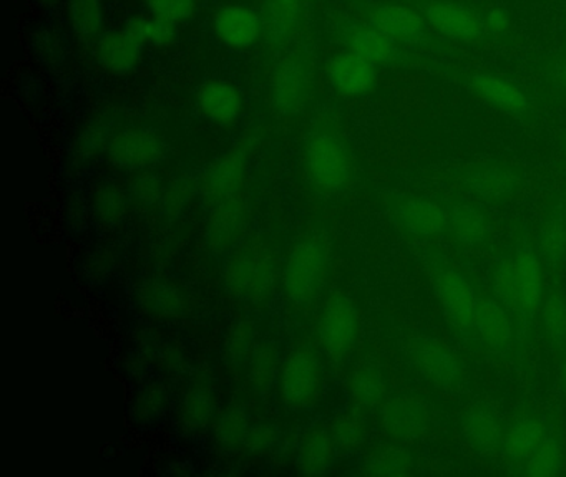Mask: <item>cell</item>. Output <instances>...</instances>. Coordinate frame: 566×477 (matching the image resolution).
<instances>
[{
    "mask_svg": "<svg viewBox=\"0 0 566 477\" xmlns=\"http://www.w3.org/2000/svg\"><path fill=\"white\" fill-rule=\"evenodd\" d=\"M515 264V311L513 321L516 328V341L523 344L543 300V262L528 235L516 239L512 247Z\"/></svg>",
    "mask_w": 566,
    "mask_h": 477,
    "instance_id": "obj_1",
    "label": "cell"
},
{
    "mask_svg": "<svg viewBox=\"0 0 566 477\" xmlns=\"http://www.w3.org/2000/svg\"><path fill=\"white\" fill-rule=\"evenodd\" d=\"M329 247L324 239L306 237L297 242L287 255L283 285L293 304L306 305L316 297L326 280Z\"/></svg>",
    "mask_w": 566,
    "mask_h": 477,
    "instance_id": "obj_2",
    "label": "cell"
},
{
    "mask_svg": "<svg viewBox=\"0 0 566 477\" xmlns=\"http://www.w3.org/2000/svg\"><path fill=\"white\" fill-rule=\"evenodd\" d=\"M276 272L271 252L263 244L243 245L234 252L224 271L228 290L241 301L266 300L273 292Z\"/></svg>",
    "mask_w": 566,
    "mask_h": 477,
    "instance_id": "obj_3",
    "label": "cell"
},
{
    "mask_svg": "<svg viewBox=\"0 0 566 477\" xmlns=\"http://www.w3.org/2000/svg\"><path fill=\"white\" fill-rule=\"evenodd\" d=\"M432 287L453 330L473 340V318L480 297L469 277L452 265H433Z\"/></svg>",
    "mask_w": 566,
    "mask_h": 477,
    "instance_id": "obj_4",
    "label": "cell"
},
{
    "mask_svg": "<svg viewBox=\"0 0 566 477\" xmlns=\"http://www.w3.org/2000/svg\"><path fill=\"white\" fill-rule=\"evenodd\" d=\"M433 32L462 45H475L489 36L485 13L457 0H413Z\"/></svg>",
    "mask_w": 566,
    "mask_h": 477,
    "instance_id": "obj_5",
    "label": "cell"
},
{
    "mask_svg": "<svg viewBox=\"0 0 566 477\" xmlns=\"http://www.w3.org/2000/svg\"><path fill=\"white\" fill-rule=\"evenodd\" d=\"M367 22L406 49H432L436 45L432 26L416 7L379 3L367 13Z\"/></svg>",
    "mask_w": 566,
    "mask_h": 477,
    "instance_id": "obj_6",
    "label": "cell"
},
{
    "mask_svg": "<svg viewBox=\"0 0 566 477\" xmlns=\"http://www.w3.org/2000/svg\"><path fill=\"white\" fill-rule=\"evenodd\" d=\"M317 335L324 351L334 360H343L353 351L359 337V311L353 298L336 294L324 304Z\"/></svg>",
    "mask_w": 566,
    "mask_h": 477,
    "instance_id": "obj_7",
    "label": "cell"
},
{
    "mask_svg": "<svg viewBox=\"0 0 566 477\" xmlns=\"http://www.w3.org/2000/svg\"><path fill=\"white\" fill-rule=\"evenodd\" d=\"M306 168L314 184L324 191H337L350 181L353 158L339 138L319 135L307 145Z\"/></svg>",
    "mask_w": 566,
    "mask_h": 477,
    "instance_id": "obj_8",
    "label": "cell"
},
{
    "mask_svg": "<svg viewBox=\"0 0 566 477\" xmlns=\"http://www.w3.org/2000/svg\"><path fill=\"white\" fill-rule=\"evenodd\" d=\"M321 388V364L307 348L291 351L280 371L281 400L290 410L301 411L316 401Z\"/></svg>",
    "mask_w": 566,
    "mask_h": 477,
    "instance_id": "obj_9",
    "label": "cell"
},
{
    "mask_svg": "<svg viewBox=\"0 0 566 477\" xmlns=\"http://www.w3.org/2000/svg\"><path fill=\"white\" fill-rule=\"evenodd\" d=\"M167 142L154 129L135 128L118 132L108 142V158L117 168L147 169L164 161Z\"/></svg>",
    "mask_w": 566,
    "mask_h": 477,
    "instance_id": "obj_10",
    "label": "cell"
},
{
    "mask_svg": "<svg viewBox=\"0 0 566 477\" xmlns=\"http://www.w3.org/2000/svg\"><path fill=\"white\" fill-rule=\"evenodd\" d=\"M473 340L495 354L512 351L516 340L515 321L512 314L496 298H480L473 318Z\"/></svg>",
    "mask_w": 566,
    "mask_h": 477,
    "instance_id": "obj_11",
    "label": "cell"
},
{
    "mask_svg": "<svg viewBox=\"0 0 566 477\" xmlns=\"http://www.w3.org/2000/svg\"><path fill=\"white\" fill-rule=\"evenodd\" d=\"M347 45H349L350 52L376 66L407 68L417 63V60L407 52L406 46L394 42L392 39L370 25L354 26L347 36Z\"/></svg>",
    "mask_w": 566,
    "mask_h": 477,
    "instance_id": "obj_12",
    "label": "cell"
},
{
    "mask_svg": "<svg viewBox=\"0 0 566 477\" xmlns=\"http://www.w3.org/2000/svg\"><path fill=\"white\" fill-rule=\"evenodd\" d=\"M310 78V66L301 56H286L277 63L271 85V99L277 113L293 115L304 105Z\"/></svg>",
    "mask_w": 566,
    "mask_h": 477,
    "instance_id": "obj_13",
    "label": "cell"
},
{
    "mask_svg": "<svg viewBox=\"0 0 566 477\" xmlns=\"http://www.w3.org/2000/svg\"><path fill=\"white\" fill-rule=\"evenodd\" d=\"M392 221L412 237L432 239L447 232V211L432 199H399L392 205Z\"/></svg>",
    "mask_w": 566,
    "mask_h": 477,
    "instance_id": "obj_14",
    "label": "cell"
},
{
    "mask_svg": "<svg viewBox=\"0 0 566 477\" xmlns=\"http://www.w3.org/2000/svg\"><path fill=\"white\" fill-rule=\"evenodd\" d=\"M463 188L485 202H502L512 198L520 186L522 174L509 165H476L462 176Z\"/></svg>",
    "mask_w": 566,
    "mask_h": 477,
    "instance_id": "obj_15",
    "label": "cell"
},
{
    "mask_svg": "<svg viewBox=\"0 0 566 477\" xmlns=\"http://www.w3.org/2000/svg\"><path fill=\"white\" fill-rule=\"evenodd\" d=\"M467 83L469 88L492 108L516 118L528 115V96L512 80L492 72H473L467 76Z\"/></svg>",
    "mask_w": 566,
    "mask_h": 477,
    "instance_id": "obj_16",
    "label": "cell"
},
{
    "mask_svg": "<svg viewBox=\"0 0 566 477\" xmlns=\"http://www.w3.org/2000/svg\"><path fill=\"white\" fill-rule=\"evenodd\" d=\"M327 80L343 96L367 95L377 83V66L354 52H340L327 63Z\"/></svg>",
    "mask_w": 566,
    "mask_h": 477,
    "instance_id": "obj_17",
    "label": "cell"
},
{
    "mask_svg": "<svg viewBox=\"0 0 566 477\" xmlns=\"http://www.w3.org/2000/svg\"><path fill=\"white\" fill-rule=\"evenodd\" d=\"M413 360L420 373L440 388H453L462 381L463 364L450 348L433 338H422L413 347Z\"/></svg>",
    "mask_w": 566,
    "mask_h": 477,
    "instance_id": "obj_18",
    "label": "cell"
},
{
    "mask_svg": "<svg viewBox=\"0 0 566 477\" xmlns=\"http://www.w3.org/2000/svg\"><path fill=\"white\" fill-rule=\"evenodd\" d=\"M247 205L238 198L214 205L207 224L208 247L214 254H224L237 247L247 225Z\"/></svg>",
    "mask_w": 566,
    "mask_h": 477,
    "instance_id": "obj_19",
    "label": "cell"
},
{
    "mask_svg": "<svg viewBox=\"0 0 566 477\" xmlns=\"http://www.w3.org/2000/svg\"><path fill=\"white\" fill-rule=\"evenodd\" d=\"M247 174V156L243 151H231L218 158L205 174L201 192L210 204L217 205L237 198Z\"/></svg>",
    "mask_w": 566,
    "mask_h": 477,
    "instance_id": "obj_20",
    "label": "cell"
},
{
    "mask_svg": "<svg viewBox=\"0 0 566 477\" xmlns=\"http://www.w3.org/2000/svg\"><path fill=\"white\" fill-rule=\"evenodd\" d=\"M463 434L475 453L493 456L503 451L505 431L499 416L485 404H472L462 417Z\"/></svg>",
    "mask_w": 566,
    "mask_h": 477,
    "instance_id": "obj_21",
    "label": "cell"
},
{
    "mask_svg": "<svg viewBox=\"0 0 566 477\" xmlns=\"http://www.w3.org/2000/svg\"><path fill=\"white\" fill-rule=\"evenodd\" d=\"M214 32L223 45L234 50L253 45L261 33V20L253 10L243 6H227L214 15Z\"/></svg>",
    "mask_w": 566,
    "mask_h": 477,
    "instance_id": "obj_22",
    "label": "cell"
},
{
    "mask_svg": "<svg viewBox=\"0 0 566 477\" xmlns=\"http://www.w3.org/2000/svg\"><path fill=\"white\" fill-rule=\"evenodd\" d=\"M429 421L426 404L413 398H396L382 411L384 430L396 441L416 439L427 430Z\"/></svg>",
    "mask_w": 566,
    "mask_h": 477,
    "instance_id": "obj_23",
    "label": "cell"
},
{
    "mask_svg": "<svg viewBox=\"0 0 566 477\" xmlns=\"http://www.w3.org/2000/svg\"><path fill=\"white\" fill-rule=\"evenodd\" d=\"M197 106L201 115L217 125L237 121L243 109V98L231 83L211 80L197 92Z\"/></svg>",
    "mask_w": 566,
    "mask_h": 477,
    "instance_id": "obj_24",
    "label": "cell"
},
{
    "mask_svg": "<svg viewBox=\"0 0 566 477\" xmlns=\"http://www.w3.org/2000/svg\"><path fill=\"white\" fill-rule=\"evenodd\" d=\"M97 59L112 75H128L140 63L142 45L125 30H108L98 36Z\"/></svg>",
    "mask_w": 566,
    "mask_h": 477,
    "instance_id": "obj_25",
    "label": "cell"
},
{
    "mask_svg": "<svg viewBox=\"0 0 566 477\" xmlns=\"http://www.w3.org/2000/svg\"><path fill=\"white\" fill-rule=\"evenodd\" d=\"M548 436L545 424L536 416H522L510 426L503 441V453L512 466L523 467Z\"/></svg>",
    "mask_w": 566,
    "mask_h": 477,
    "instance_id": "obj_26",
    "label": "cell"
},
{
    "mask_svg": "<svg viewBox=\"0 0 566 477\" xmlns=\"http://www.w3.org/2000/svg\"><path fill=\"white\" fill-rule=\"evenodd\" d=\"M447 231L459 244L475 247L489 239L492 224L482 209L470 202H455L447 211Z\"/></svg>",
    "mask_w": 566,
    "mask_h": 477,
    "instance_id": "obj_27",
    "label": "cell"
},
{
    "mask_svg": "<svg viewBox=\"0 0 566 477\" xmlns=\"http://www.w3.org/2000/svg\"><path fill=\"white\" fill-rule=\"evenodd\" d=\"M336 457V443L326 430H311L304 434L297 447V469L306 476L324 474L333 466Z\"/></svg>",
    "mask_w": 566,
    "mask_h": 477,
    "instance_id": "obj_28",
    "label": "cell"
},
{
    "mask_svg": "<svg viewBox=\"0 0 566 477\" xmlns=\"http://www.w3.org/2000/svg\"><path fill=\"white\" fill-rule=\"evenodd\" d=\"M387 390L386 370L380 361L369 358L354 371L350 394L360 406L373 407L382 401Z\"/></svg>",
    "mask_w": 566,
    "mask_h": 477,
    "instance_id": "obj_29",
    "label": "cell"
},
{
    "mask_svg": "<svg viewBox=\"0 0 566 477\" xmlns=\"http://www.w3.org/2000/svg\"><path fill=\"white\" fill-rule=\"evenodd\" d=\"M301 0H268L264 6V29L274 45L287 42L296 30Z\"/></svg>",
    "mask_w": 566,
    "mask_h": 477,
    "instance_id": "obj_30",
    "label": "cell"
},
{
    "mask_svg": "<svg viewBox=\"0 0 566 477\" xmlns=\"http://www.w3.org/2000/svg\"><path fill=\"white\" fill-rule=\"evenodd\" d=\"M536 252L543 264L558 267L566 258V219L562 212H553L539 229Z\"/></svg>",
    "mask_w": 566,
    "mask_h": 477,
    "instance_id": "obj_31",
    "label": "cell"
},
{
    "mask_svg": "<svg viewBox=\"0 0 566 477\" xmlns=\"http://www.w3.org/2000/svg\"><path fill=\"white\" fill-rule=\"evenodd\" d=\"M140 301L157 317H175L184 308V295L175 285L164 280L148 282L140 290Z\"/></svg>",
    "mask_w": 566,
    "mask_h": 477,
    "instance_id": "obj_32",
    "label": "cell"
},
{
    "mask_svg": "<svg viewBox=\"0 0 566 477\" xmlns=\"http://www.w3.org/2000/svg\"><path fill=\"white\" fill-rule=\"evenodd\" d=\"M124 30L142 46H167L177 40L175 23L158 17H134Z\"/></svg>",
    "mask_w": 566,
    "mask_h": 477,
    "instance_id": "obj_33",
    "label": "cell"
},
{
    "mask_svg": "<svg viewBox=\"0 0 566 477\" xmlns=\"http://www.w3.org/2000/svg\"><path fill=\"white\" fill-rule=\"evenodd\" d=\"M539 327L549 347L556 350L566 348V300L553 294L543 300L538 311Z\"/></svg>",
    "mask_w": 566,
    "mask_h": 477,
    "instance_id": "obj_34",
    "label": "cell"
},
{
    "mask_svg": "<svg viewBox=\"0 0 566 477\" xmlns=\"http://www.w3.org/2000/svg\"><path fill=\"white\" fill-rule=\"evenodd\" d=\"M280 374V350L273 341L258 344L250 360V383L256 391L270 390Z\"/></svg>",
    "mask_w": 566,
    "mask_h": 477,
    "instance_id": "obj_35",
    "label": "cell"
},
{
    "mask_svg": "<svg viewBox=\"0 0 566 477\" xmlns=\"http://www.w3.org/2000/svg\"><path fill=\"white\" fill-rule=\"evenodd\" d=\"M69 19L78 39H94L104 26V3L102 0H69Z\"/></svg>",
    "mask_w": 566,
    "mask_h": 477,
    "instance_id": "obj_36",
    "label": "cell"
},
{
    "mask_svg": "<svg viewBox=\"0 0 566 477\" xmlns=\"http://www.w3.org/2000/svg\"><path fill=\"white\" fill-rule=\"evenodd\" d=\"M563 467H565V453H563L562 443L548 434L542 446L522 467V473L530 477H552L558 476Z\"/></svg>",
    "mask_w": 566,
    "mask_h": 477,
    "instance_id": "obj_37",
    "label": "cell"
},
{
    "mask_svg": "<svg viewBox=\"0 0 566 477\" xmlns=\"http://www.w3.org/2000/svg\"><path fill=\"white\" fill-rule=\"evenodd\" d=\"M214 410V400L207 388H193L188 391L181 403V424L188 431L201 430L210 421Z\"/></svg>",
    "mask_w": 566,
    "mask_h": 477,
    "instance_id": "obj_38",
    "label": "cell"
},
{
    "mask_svg": "<svg viewBox=\"0 0 566 477\" xmlns=\"http://www.w3.org/2000/svg\"><path fill=\"white\" fill-rule=\"evenodd\" d=\"M256 347V333H254V325L251 321L238 320L228 331L224 350H227L230 363L237 364V367L250 363Z\"/></svg>",
    "mask_w": 566,
    "mask_h": 477,
    "instance_id": "obj_39",
    "label": "cell"
},
{
    "mask_svg": "<svg viewBox=\"0 0 566 477\" xmlns=\"http://www.w3.org/2000/svg\"><path fill=\"white\" fill-rule=\"evenodd\" d=\"M416 459L402 447H390L377 454L369 464V473L374 476H407L413 473Z\"/></svg>",
    "mask_w": 566,
    "mask_h": 477,
    "instance_id": "obj_40",
    "label": "cell"
},
{
    "mask_svg": "<svg viewBox=\"0 0 566 477\" xmlns=\"http://www.w3.org/2000/svg\"><path fill=\"white\" fill-rule=\"evenodd\" d=\"M250 431V417L243 407H231L217 423V439L223 446H237L244 443Z\"/></svg>",
    "mask_w": 566,
    "mask_h": 477,
    "instance_id": "obj_41",
    "label": "cell"
},
{
    "mask_svg": "<svg viewBox=\"0 0 566 477\" xmlns=\"http://www.w3.org/2000/svg\"><path fill=\"white\" fill-rule=\"evenodd\" d=\"M145 2L154 17L174 23L191 19L197 10L195 0H145Z\"/></svg>",
    "mask_w": 566,
    "mask_h": 477,
    "instance_id": "obj_42",
    "label": "cell"
},
{
    "mask_svg": "<svg viewBox=\"0 0 566 477\" xmlns=\"http://www.w3.org/2000/svg\"><path fill=\"white\" fill-rule=\"evenodd\" d=\"M331 436H333L336 446L343 447V449H350L363 437V426H360L357 417L344 414V416H339L334 421L333 427H331Z\"/></svg>",
    "mask_w": 566,
    "mask_h": 477,
    "instance_id": "obj_43",
    "label": "cell"
},
{
    "mask_svg": "<svg viewBox=\"0 0 566 477\" xmlns=\"http://www.w3.org/2000/svg\"><path fill=\"white\" fill-rule=\"evenodd\" d=\"M191 195H193V184L188 179H178L171 182L170 188L165 189L160 202L168 214H180Z\"/></svg>",
    "mask_w": 566,
    "mask_h": 477,
    "instance_id": "obj_44",
    "label": "cell"
},
{
    "mask_svg": "<svg viewBox=\"0 0 566 477\" xmlns=\"http://www.w3.org/2000/svg\"><path fill=\"white\" fill-rule=\"evenodd\" d=\"M167 406V394L164 388L150 386L138 398L137 413L144 421L160 416Z\"/></svg>",
    "mask_w": 566,
    "mask_h": 477,
    "instance_id": "obj_45",
    "label": "cell"
},
{
    "mask_svg": "<svg viewBox=\"0 0 566 477\" xmlns=\"http://www.w3.org/2000/svg\"><path fill=\"white\" fill-rule=\"evenodd\" d=\"M125 198L122 191L115 188H105L104 191L98 194L97 209L98 214L104 221L112 222L117 221L124 212Z\"/></svg>",
    "mask_w": 566,
    "mask_h": 477,
    "instance_id": "obj_46",
    "label": "cell"
},
{
    "mask_svg": "<svg viewBox=\"0 0 566 477\" xmlns=\"http://www.w3.org/2000/svg\"><path fill=\"white\" fill-rule=\"evenodd\" d=\"M277 433L273 426L268 424H258V426L250 427L248 431L247 439H244V446L251 453H264V451L271 449L273 444L276 443Z\"/></svg>",
    "mask_w": 566,
    "mask_h": 477,
    "instance_id": "obj_47",
    "label": "cell"
},
{
    "mask_svg": "<svg viewBox=\"0 0 566 477\" xmlns=\"http://www.w3.org/2000/svg\"><path fill=\"white\" fill-rule=\"evenodd\" d=\"M134 191L137 198L145 202V204L160 202L161 195H164L160 179L151 174V172H144V174L138 176L137 181H135Z\"/></svg>",
    "mask_w": 566,
    "mask_h": 477,
    "instance_id": "obj_48",
    "label": "cell"
},
{
    "mask_svg": "<svg viewBox=\"0 0 566 477\" xmlns=\"http://www.w3.org/2000/svg\"><path fill=\"white\" fill-rule=\"evenodd\" d=\"M104 129L97 128V126H92L91 129H87L82 135L81 141H78V156L91 158V156L97 155L104 148Z\"/></svg>",
    "mask_w": 566,
    "mask_h": 477,
    "instance_id": "obj_49",
    "label": "cell"
},
{
    "mask_svg": "<svg viewBox=\"0 0 566 477\" xmlns=\"http://www.w3.org/2000/svg\"><path fill=\"white\" fill-rule=\"evenodd\" d=\"M485 25L489 36H503L510 30V17L503 9H490L485 13Z\"/></svg>",
    "mask_w": 566,
    "mask_h": 477,
    "instance_id": "obj_50",
    "label": "cell"
},
{
    "mask_svg": "<svg viewBox=\"0 0 566 477\" xmlns=\"http://www.w3.org/2000/svg\"><path fill=\"white\" fill-rule=\"evenodd\" d=\"M546 82L549 83L553 89L566 96V56L555 60L546 68Z\"/></svg>",
    "mask_w": 566,
    "mask_h": 477,
    "instance_id": "obj_51",
    "label": "cell"
},
{
    "mask_svg": "<svg viewBox=\"0 0 566 477\" xmlns=\"http://www.w3.org/2000/svg\"><path fill=\"white\" fill-rule=\"evenodd\" d=\"M562 384H563V391H565V398H566V354L565 358H563L562 361Z\"/></svg>",
    "mask_w": 566,
    "mask_h": 477,
    "instance_id": "obj_52",
    "label": "cell"
},
{
    "mask_svg": "<svg viewBox=\"0 0 566 477\" xmlns=\"http://www.w3.org/2000/svg\"><path fill=\"white\" fill-rule=\"evenodd\" d=\"M35 2H38L39 6L42 7H54L57 6V3L61 2V0H35Z\"/></svg>",
    "mask_w": 566,
    "mask_h": 477,
    "instance_id": "obj_53",
    "label": "cell"
},
{
    "mask_svg": "<svg viewBox=\"0 0 566 477\" xmlns=\"http://www.w3.org/2000/svg\"><path fill=\"white\" fill-rule=\"evenodd\" d=\"M565 219H566V202H565Z\"/></svg>",
    "mask_w": 566,
    "mask_h": 477,
    "instance_id": "obj_54",
    "label": "cell"
}]
</instances>
